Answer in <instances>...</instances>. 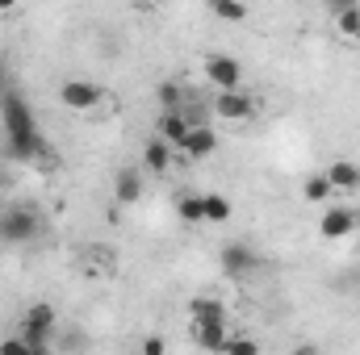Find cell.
<instances>
[{"instance_id":"e0dca14e","label":"cell","mask_w":360,"mask_h":355,"mask_svg":"<svg viewBox=\"0 0 360 355\" xmlns=\"http://www.w3.org/2000/svg\"><path fill=\"white\" fill-rule=\"evenodd\" d=\"M176 213L184 226H201L205 222V213H201V196L197 192H180L176 196Z\"/></svg>"},{"instance_id":"7402d4cb","label":"cell","mask_w":360,"mask_h":355,"mask_svg":"<svg viewBox=\"0 0 360 355\" xmlns=\"http://www.w3.org/2000/svg\"><path fill=\"white\" fill-rule=\"evenodd\" d=\"M222 355H260V347H256V339L231 335V339H226V347H222Z\"/></svg>"},{"instance_id":"52a82bcc","label":"cell","mask_w":360,"mask_h":355,"mask_svg":"<svg viewBox=\"0 0 360 355\" xmlns=\"http://www.w3.org/2000/svg\"><path fill=\"white\" fill-rule=\"evenodd\" d=\"M218 151V134H214V126H193V134L184 138V147H180V155L184 159H210Z\"/></svg>"},{"instance_id":"9c48e42d","label":"cell","mask_w":360,"mask_h":355,"mask_svg":"<svg viewBox=\"0 0 360 355\" xmlns=\"http://www.w3.org/2000/svg\"><path fill=\"white\" fill-rule=\"evenodd\" d=\"M218 264L226 276H243V272H252L256 267V251L248 247V243H226L222 247V255H218Z\"/></svg>"},{"instance_id":"d4e9b609","label":"cell","mask_w":360,"mask_h":355,"mask_svg":"<svg viewBox=\"0 0 360 355\" xmlns=\"http://www.w3.org/2000/svg\"><path fill=\"white\" fill-rule=\"evenodd\" d=\"M13 84H8V67H4V59H0V96H8Z\"/></svg>"},{"instance_id":"ac0fdd59","label":"cell","mask_w":360,"mask_h":355,"mask_svg":"<svg viewBox=\"0 0 360 355\" xmlns=\"http://www.w3.org/2000/svg\"><path fill=\"white\" fill-rule=\"evenodd\" d=\"M210 13H214L218 21H231V25L248 21V4H239V0H214V4H210Z\"/></svg>"},{"instance_id":"ba28073f","label":"cell","mask_w":360,"mask_h":355,"mask_svg":"<svg viewBox=\"0 0 360 355\" xmlns=\"http://www.w3.org/2000/svg\"><path fill=\"white\" fill-rule=\"evenodd\" d=\"M193 126H197V121H193L184 109H180V113H164V117H160V138H164L172 151H180V147H184V138L193 134Z\"/></svg>"},{"instance_id":"5bb4252c","label":"cell","mask_w":360,"mask_h":355,"mask_svg":"<svg viewBox=\"0 0 360 355\" xmlns=\"http://www.w3.org/2000/svg\"><path fill=\"white\" fill-rule=\"evenodd\" d=\"M188 314H193V322H226V309L214 297H193L188 301Z\"/></svg>"},{"instance_id":"30bf717a","label":"cell","mask_w":360,"mask_h":355,"mask_svg":"<svg viewBox=\"0 0 360 355\" xmlns=\"http://www.w3.org/2000/svg\"><path fill=\"white\" fill-rule=\"evenodd\" d=\"M226 339H231L226 322H193V343H197L201 351H222Z\"/></svg>"},{"instance_id":"8fae6325","label":"cell","mask_w":360,"mask_h":355,"mask_svg":"<svg viewBox=\"0 0 360 355\" xmlns=\"http://www.w3.org/2000/svg\"><path fill=\"white\" fill-rule=\"evenodd\" d=\"M139 196H143V172L139 168H122L113 176V201L117 205H134Z\"/></svg>"},{"instance_id":"7a4b0ae2","label":"cell","mask_w":360,"mask_h":355,"mask_svg":"<svg viewBox=\"0 0 360 355\" xmlns=\"http://www.w3.org/2000/svg\"><path fill=\"white\" fill-rule=\"evenodd\" d=\"M38 234H42V213L34 205H8V209H0V243L21 247V243H34Z\"/></svg>"},{"instance_id":"6da1fadb","label":"cell","mask_w":360,"mask_h":355,"mask_svg":"<svg viewBox=\"0 0 360 355\" xmlns=\"http://www.w3.org/2000/svg\"><path fill=\"white\" fill-rule=\"evenodd\" d=\"M0 121H4V147H8V159L17 163H30V159H42L46 155V138L38 134V121L25 105V96L13 88L8 96H0Z\"/></svg>"},{"instance_id":"44dd1931","label":"cell","mask_w":360,"mask_h":355,"mask_svg":"<svg viewBox=\"0 0 360 355\" xmlns=\"http://www.w3.org/2000/svg\"><path fill=\"white\" fill-rule=\"evenodd\" d=\"M155 96H160V105H164V113H180V84H176V80H164Z\"/></svg>"},{"instance_id":"4fadbf2b","label":"cell","mask_w":360,"mask_h":355,"mask_svg":"<svg viewBox=\"0 0 360 355\" xmlns=\"http://www.w3.org/2000/svg\"><path fill=\"white\" fill-rule=\"evenodd\" d=\"M143 163H147V172L164 176V172L172 168V147H168L164 138H151V142L143 147Z\"/></svg>"},{"instance_id":"277c9868","label":"cell","mask_w":360,"mask_h":355,"mask_svg":"<svg viewBox=\"0 0 360 355\" xmlns=\"http://www.w3.org/2000/svg\"><path fill=\"white\" fill-rule=\"evenodd\" d=\"M59 100H63V109H72V113H92V109L105 100V88L92 84V80H68V84L59 88Z\"/></svg>"},{"instance_id":"603a6c76","label":"cell","mask_w":360,"mask_h":355,"mask_svg":"<svg viewBox=\"0 0 360 355\" xmlns=\"http://www.w3.org/2000/svg\"><path fill=\"white\" fill-rule=\"evenodd\" d=\"M0 355H34V347H30L21 335H8V339L0 343Z\"/></svg>"},{"instance_id":"8992f818","label":"cell","mask_w":360,"mask_h":355,"mask_svg":"<svg viewBox=\"0 0 360 355\" xmlns=\"http://www.w3.org/2000/svg\"><path fill=\"white\" fill-rule=\"evenodd\" d=\"M352 230H356V213H352L348 205H331V209L319 217V234L331 239V243H335V239H348Z\"/></svg>"},{"instance_id":"2e32d148","label":"cell","mask_w":360,"mask_h":355,"mask_svg":"<svg viewBox=\"0 0 360 355\" xmlns=\"http://www.w3.org/2000/svg\"><path fill=\"white\" fill-rule=\"evenodd\" d=\"M201 213H205V222L222 226V222L231 217V201H226L222 192H205V196H201Z\"/></svg>"},{"instance_id":"cb8c5ba5","label":"cell","mask_w":360,"mask_h":355,"mask_svg":"<svg viewBox=\"0 0 360 355\" xmlns=\"http://www.w3.org/2000/svg\"><path fill=\"white\" fill-rule=\"evenodd\" d=\"M143 355H164V339L160 335H147L143 339Z\"/></svg>"},{"instance_id":"ffe728a7","label":"cell","mask_w":360,"mask_h":355,"mask_svg":"<svg viewBox=\"0 0 360 355\" xmlns=\"http://www.w3.org/2000/svg\"><path fill=\"white\" fill-rule=\"evenodd\" d=\"M340 34L360 38V8L356 4H340Z\"/></svg>"},{"instance_id":"3957f363","label":"cell","mask_w":360,"mask_h":355,"mask_svg":"<svg viewBox=\"0 0 360 355\" xmlns=\"http://www.w3.org/2000/svg\"><path fill=\"white\" fill-rule=\"evenodd\" d=\"M205 80L218 92H239V84H243V63L235 55H205Z\"/></svg>"},{"instance_id":"9a60e30c","label":"cell","mask_w":360,"mask_h":355,"mask_svg":"<svg viewBox=\"0 0 360 355\" xmlns=\"http://www.w3.org/2000/svg\"><path fill=\"white\" fill-rule=\"evenodd\" d=\"M21 326H30V330H55V305L51 301H34L30 309H25V322Z\"/></svg>"},{"instance_id":"484cf974","label":"cell","mask_w":360,"mask_h":355,"mask_svg":"<svg viewBox=\"0 0 360 355\" xmlns=\"http://www.w3.org/2000/svg\"><path fill=\"white\" fill-rule=\"evenodd\" d=\"M293 355H319V347H310V343H302V347H297Z\"/></svg>"},{"instance_id":"d6986e66","label":"cell","mask_w":360,"mask_h":355,"mask_svg":"<svg viewBox=\"0 0 360 355\" xmlns=\"http://www.w3.org/2000/svg\"><path fill=\"white\" fill-rule=\"evenodd\" d=\"M331 192H335V188H331L327 176H310L302 184V196H306V201H331Z\"/></svg>"},{"instance_id":"7c38bea8","label":"cell","mask_w":360,"mask_h":355,"mask_svg":"<svg viewBox=\"0 0 360 355\" xmlns=\"http://www.w3.org/2000/svg\"><path fill=\"white\" fill-rule=\"evenodd\" d=\"M323 176L331 180V188H335V192H360V168L352 163V159H335Z\"/></svg>"},{"instance_id":"5b68a950","label":"cell","mask_w":360,"mask_h":355,"mask_svg":"<svg viewBox=\"0 0 360 355\" xmlns=\"http://www.w3.org/2000/svg\"><path fill=\"white\" fill-rule=\"evenodd\" d=\"M214 113L222 121H252L256 117V100L248 92H218L214 96Z\"/></svg>"}]
</instances>
